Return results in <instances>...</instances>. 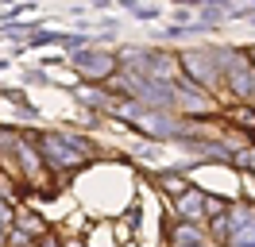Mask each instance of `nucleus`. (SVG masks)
Wrapping results in <instances>:
<instances>
[{
  "mask_svg": "<svg viewBox=\"0 0 255 247\" xmlns=\"http://www.w3.org/2000/svg\"><path fill=\"white\" fill-rule=\"evenodd\" d=\"M178 4H201V0H178Z\"/></svg>",
  "mask_w": 255,
  "mask_h": 247,
  "instance_id": "nucleus-11",
  "label": "nucleus"
},
{
  "mask_svg": "<svg viewBox=\"0 0 255 247\" xmlns=\"http://www.w3.org/2000/svg\"><path fill=\"white\" fill-rule=\"evenodd\" d=\"M232 120H240V127H255V112L240 108V112H232Z\"/></svg>",
  "mask_w": 255,
  "mask_h": 247,
  "instance_id": "nucleus-8",
  "label": "nucleus"
},
{
  "mask_svg": "<svg viewBox=\"0 0 255 247\" xmlns=\"http://www.w3.org/2000/svg\"><path fill=\"white\" fill-rule=\"evenodd\" d=\"M43 151H47L50 166L54 170H74L85 162V151H89V143H81V139H66V135H43Z\"/></svg>",
  "mask_w": 255,
  "mask_h": 247,
  "instance_id": "nucleus-1",
  "label": "nucleus"
},
{
  "mask_svg": "<svg viewBox=\"0 0 255 247\" xmlns=\"http://www.w3.org/2000/svg\"><path fill=\"white\" fill-rule=\"evenodd\" d=\"M43 247H62V244H58V240H47V244H43Z\"/></svg>",
  "mask_w": 255,
  "mask_h": 247,
  "instance_id": "nucleus-10",
  "label": "nucleus"
},
{
  "mask_svg": "<svg viewBox=\"0 0 255 247\" xmlns=\"http://www.w3.org/2000/svg\"><path fill=\"white\" fill-rule=\"evenodd\" d=\"M159 182H162V189H166V193H182V189H186V182H182V178H178L174 170H166V174H159Z\"/></svg>",
  "mask_w": 255,
  "mask_h": 247,
  "instance_id": "nucleus-4",
  "label": "nucleus"
},
{
  "mask_svg": "<svg viewBox=\"0 0 255 247\" xmlns=\"http://www.w3.org/2000/svg\"><path fill=\"white\" fill-rule=\"evenodd\" d=\"M178 216L182 220H201L205 216V193L201 189H182L178 193Z\"/></svg>",
  "mask_w": 255,
  "mask_h": 247,
  "instance_id": "nucleus-3",
  "label": "nucleus"
},
{
  "mask_svg": "<svg viewBox=\"0 0 255 247\" xmlns=\"http://www.w3.org/2000/svg\"><path fill=\"white\" fill-rule=\"evenodd\" d=\"M50 43H58V31H31L27 35V46H50Z\"/></svg>",
  "mask_w": 255,
  "mask_h": 247,
  "instance_id": "nucleus-5",
  "label": "nucleus"
},
{
  "mask_svg": "<svg viewBox=\"0 0 255 247\" xmlns=\"http://www.w3.org/2000/svg\"><path fill=\"white\" fill-rule=\"evenodd\" d=\"M12 220H16V216H12V205L0 201V244H4V236L12 232Z\"/></svg>",
  "mask_w": 255,
  "mask_h": 247,
  "instance_id": "nucleus-7",
  "label": "nucleus"
},
{
  "mask_svg": "<svg viewBox=\"0 0 255 247\" xmlns=\"http://www.w3.org/2000/svg\"><path fill=\"white\" fill-rule=\"evenodd\" d=\"M4 4H16V0H4Z\"/></svg>",
  "mask_w": 255,
  "mask_h": 247,
  "instance_id": "nucleus-12",
  "label": "nucleus"
},
{
  "mask_svg": "<svg viewBox=\"0 0 255 247\" xmlns=\"http://www.w3.org/2000/svg\"><path fill=\"white\" fill-rule=\"evenodd\" d=\"M74 66L89 77H101V81L116 74V58H112V54H101V50H74Z\"/></svg>",
  "mask_w": 255,
  "mask_h": 247,
  "instance_id": "nucleus-2",
  "label": "nucleus"
},
{
  "mask_svg": "<svg viewBox=\"0 0 255 247\" xmlns=\"http://www.w3.org/2000/svg\"><path fill=\"white\" fill-rule=\"evenodd\" d=\"M240 58H248V66L255 70V46H244V50H240Z\"/></svg>",
  "mask_w": 255,
  "mask_h": 247,
  "instance_id": "nucleus-9",
  "label": "nucleus"
},
{
  "mask_svg": "<svg viewBox=\"0 0 255 247\" xmlns=\"http://www.w3.org/2000/svg\"><path fill=\"white\" fill-rule=\"evenodd\" d=\"M19 228L27 232V236H47V224H43V220H39V216H19Z\"/></svg>",
  "mask_w": 255,
  "mask_h": 247,
  "instance_id": "nucleus-6",
  "label": "nucleus"
}]
</instances>
